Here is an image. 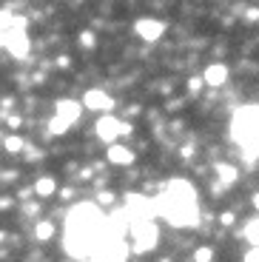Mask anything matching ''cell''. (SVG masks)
Returning <instances> with one entry per match:
<instances>
[{
	"label": "cell",
	"mask_w": 259,
	"mask_h": 262,
	"mask_svg": "<svg viewBox=\"0 0 259 262\" xmlns=\"http://www.w3.org/2000/svg\"><path fill=\"white\" fill-rule=\"evenodd\" d=\"M233 140L242 145V151H248V157L259 154V105H242L236 108L231 120Z\"/></svg>",
	"instance_id": "1"
},
{
	"label": "cell",
	"mask_w": 259,
	"mask_h": 262,
	"mask_svg": "<svg viewBox=\"0 0 259 262\" xmlns=\"http://www.w3.org/2000/svg\"><path fill=\"white\" fill-rule=\"evenodd\" d=\"M154 211L160 216H165L171 225H180V228H188V225L197 223V200L177 196L168 188H165V194H160L154 200Z\"/></svg>",
	"instance_id": "2"
},
{
	"label": "cell",
	"mask_w": 259,
	"mask_h": 262,
	"mask_svg": "<svg viewBox=\"0 0 259 262\" xmlns=\"http://www.w3.org/2000/svg\"><path fill=\"white\" fill-rule=\"evenodd\" d=\"M128 231H131V239H134V245H131L134 254H148L160 243V228H157L154 220H148V223H134Z\"/></svg>",
	"instance_id": "3"
},
{
	"label": "cell",
	"mask_w": 259,
	"mask_h": 262,
	"mask_svg": "<svg viewBox=\"0 0 259 262\" xmlns=\"http://www.w3.org/2000/svg\"><path fill=\"white\" fill-rule=\"evenodd\" d=\"M128 254H131V245L125 243V239H120V236H109L91 259L94 262H125Z\"/></svg>",
	"instance_id": "4"
},
{
	"label": "cell",
	"mask_w": 259,
	"mask_h": 262,
	"mask_svg": "<svg viewBox=\"0 0 259 262\" xmlns=\"http://www.w3.org/2000/svg\"><path fill=\"white\" fill-rule=\"evenodd\" d=\"M125 214H128V223H148V220H154V200H148V196L143 194H128V200H125Z\"/></svg>",
	"instance_id": "5"
},
{
	"label": "cell",
	"mask_w": 259,
	"mask_h": 262,
	"mask_svg": "<svg viewBox=\"0 0 259 262\" xmlns=\"http://www.w3.org/2000/svg\"><path fill=\"white\" fill-rule=\"evenodd\" d=\"M0 46L6 49L12 57H17V60H23V57H29V52H32V40H29V34L26 32H9V34H0Z\"/></svg>",
	"instance_id": "6"
},
{
	"label": "cell",
	"mask_w": 259,
	"mask_h": 262,
	"mask_svg": "<svg viewBox=\"0 0 259 262\" xmlns=\"http://www.w3.org/2000/svg\"><path fill=\"white\" fill-rule=\"evenodd\" d=\"M80 103H83V108H89V112H97L100 117H103V114H111V108H114L111 94L103 92V89H89Z\"/></svg>",
	"instance_id": "7"
},
{
	"label": "cell",
	"mask_w": 259,
	"mask_h": 262,
	"mask_svg": "<svg viewBox=\"0 0 259 262\" xmlns=\"http://www.w3.org/2000/svg\"><path fill=\"white\" fill-rule=\"evenodd\" d=\"M134 32L140 40H145V43H157V40L165 34V23H162L160 17H140L134 23Z\"/></svg>",
	"instance_id": "8"
},
{
	"label": "cell",
	"mask_w": 259,
	"mask_h": 262,
	"mask_svg": "<svg viewBox=\"0 0 259 262\" xmlns=\"http://www.w3.org/2000/svg\"><path fill=\"white\" fill-rule=\"evenodd\" d=\"M94 131H97V137L103 140V143L114 145L117 137H120V120L111 117V114H103V117L94 123Z\"/></svg>",
	"instance_id": "9"
},
{
	"label": "cell",
	"mask_w": 259,
	"mask_h": 262,
	"mask_svg": "<svg viewBox=\"0 0 259 262\" xmlns=\"http://www.w3.org/2000/svg\"><path fill=\"white\" fill-rule=\"evenodd\" d=\"M26 26H29V20L23 17V14H14L12 12V6H6V9H0V34H9V32H26Z\"/></svg>",
	"instance_id": "10"
},
{
	"label": "cell",
	"mask_w": 259,
	"mask_h": 262,
	"mask_svg": "<svg viewBox=\"0 0 259 262\" xmlns=\"http://www.w3.org/2000/svg\"><path fill=\"white\" fill-rule=\"evenodd\" d=\"M54 108H57V114H54V117H60V120H66V123L69 125H74L80 120V114H83V103H77V100H57V105H54Z\"/></svg>",
	"instance_id": "11"
},
{
	"label": "cell",
	"mask_w": 259,
	"mask_h": 262,
	"mask_svg": "<svg viewBox=\"0 0 259 262\" xmlns=\"http://www.w3.org/2000/svg\"><path fill=\"white\" fill-rule=\"evenodd\" d=\"M202 83L211 85V89H220V85L228 83V66L225 63H211L202 74Z\"/></svg>",
	"instance_id": "12"
},
{
	"label": "cell",
	"mask_w": 259,
	"mask_h": 262,
	"mask_svg": "<svg viewBox=\"0 0 259 262\" xmlns=\"http://www.w3.org/2000/svg\"><path fill=\"white\" fill-rule=\"evenodd\" d=\"M105 160H109L111 165H131L134 163V151L128 148V145H109V151H105Z\"/></svg>",
	"instance_id": "13"
},
{
	"label": "cell",
	"mask_w": 259,
	"mask_h": 262,
	"mask_svg": "<svg viewBox=\"0 0 259 262\" xmlns=\"http://www.w3.org/2000/svg\"><path fill=\"white\" fill-rule=\"evenodd\" d=\"M32 191L40 196V200H49V196L57 194V183H54V177H37L32 185Z\"/></svg>",
	"instance_id": "14"
},
{
	"label": "cell",
	"mask_w": 259,
	"mask_h": 262,
	"mask_svg": "<svg viewBox=\"0 0 259 262\" xmlns=\"http://www.w3.org/2000/svg\"><path fill=\"white\" fill-rule=\"evenodd\" d=\"M54 223L52 220H37V223H34V239H37V243H49V239H52L54 236Z\"/></svg>",
	"instance_id": "15"
},
{
	"label": "cell",
	"mask_w": 259,
	"mask_h": 262,
	"mask_svg": "<svg viewBox=\"0 0 259 262\" xmlns=\"http://www.w3.org/2000/svg\"><path fill=\"white\" fill-rule=\"evenodd\" d=\"M236 177H240V171L233 168V165H228V163H220V165H217V180H220L222 185L236 183Z\"/></svg>",
	"instance_id": "16"
},
{
	"label": "cell",
	"mask_w": 259,
	"mask_h": 262,
	"mask_svg": "<svg viewBox=\"0 0 259 262\" xmlns=\"http://www.w3.org/2000/svg\"><path fill=\"white\" fill-rule=\"evenodd\" d=\"M3 148H6V154H20V151H26V140L20 137V134H9L3 140Z\"/></svg>",
	"instance_id": "17"
},
{
	"label": "cell",
	"mask_w": 259,
	"mask_h": 262,
	"mask_svg": "<svg viewBox=\"0 0 259 262\" xmlns=\"http://www.w3.org/2000/svg\"><path fill=\"white\" fill-rule=\"evenodd\" d=\"M245 239L253 245V248H259V220H248V225H245Z\"/></svg>",
	"instance_id": "18"
},
{
	"label": "cell",
	"mask_w": 259,
	"mask_h": 262,
	"mask_svg": "<svg viewBox=\"0 0 259 262\" xmlns=\"http://www.w3.org/2000/svg\"><path fill=\"white\" fill-rule=\"evenodd\" d=\"M69 128H72V125L66 123V120H60V117H52V120H49V131H52L54 137H63Z\"/></svg>",
	"instance_id": "19"
},
{
	"label": "cell",
	"mask_w": 259,
	"mask_h": 262,
	"mask_svg": "<svg viewBox=\"0 0 259 262\" xmlns=\"http://www.w3.org/2000/svg\"><path fill=\"white\" fill-rule=\"evenodd\" d=\"M211 259H214V251L208 248V245H200L194 251V262H211Z\"/></svg>",
	"instance_id": "20"
},
{
	"label": "cell",
	"mask_w": 259,
	"mask_h": 262,
	"mask_svg": "<svg viewBox=\"0 0 259 262\" xmlns=\"http://www.w3.org/2000/svg\"><path fill=\"white\" fill-rule=\"evenodd\" d=\"M94 32H80V46L83 49H94Z\"/></svg>",
	"instance_id": "21"
},
{
	"label": "cell",
	"mask_w": 259,
	"mask_h": 262,
	"mask_svg": "<svg viewBox=\"0 0 259 262\" xmlns=\"http://www.w3.org/2000/svg\"><path fill=\"white\" fill-rule=\"evenodd\" d=\"M242 262H259V248H251V251L245 254V259H242Z\"/></svg>",
	"instance_id": "22"
},
{
	"label": "cell",
	"mask_w": 259,
	"mask_h": 262,
	"mask_svg": "<svg viewBox=\"0 0 259 262\" xmlns=\"http://www.w3.org/2000/svg\"><path fill=\"white\" fill-rule=\"evenodd\" d=\"M188 89H191V92L202 89V77H191V80H188Z\"/></svg>",
	"instance_id": "23"
},
{
	"label": "cell",
	"mask_w": 259,
	"mask_h": 262,
	"mask_svg": "<svg viewBox=\"0 0 259 262\" xmlns=\"http://www.w3.org/2000/svg\"><path fill=\"white\" fill-rule=\"evenodd\" d=\"M131 131H134V125H128V123H120V137H128Z\"/></svg>",
	"instance_id": "24"
},
{
	"label": "cell",
	"mask_w": 259,
	"mask_h": 262,
	"mask_svg": "<svg viewBox=\"0 0 259 262\" xmlns=\"http://www.w3.org/2000/svg\"><path fill=\"white\" fill-rule=\"evenodd\" d=\"M220 223L222 225H233V214H231V211H225V214L220 216Z\"/></svg>",
	"instance_id": "25"
},
{
	"label": "cell",
	"mask_w": 259,
	"mask_h": 262,
	"mask_svg": "<svg viewBox=\"0 0 259 262\" xmlns=\"http://www.w3.org/2000/svg\"><path fill=\"white\" fill-rule=\"evenodd\" d=\"M12 208V196H0V211Z\"/></svg>",
	"instance_id": "26"
},
{
	"label": "cell",
	"mask_w": 259,
	"mask_h": 262,
	"mask_svg": "<svg viewBox=\"0 0 259 262\" xmlns=\"http://www.w3.org/2000/svg\"><path fill=\"white\" fill-rule=\"evenodd\" d=\"M9 128H20V114H12V117H9Z\"/></svg>",
	"instance_id": "27"
},
{
	"label": "cell",
	"mask_w": 259,
	"mask_h": 262,
	"mask_svg": "<svg viewBox=\"0 0 259 262\" xmlns=\"http://www.w3.org/2000/svg\"><path fill=\"white\" fill-rule=\"evenodd\" d=\"M97 200H100V205H105V203H111V200H114V194H111V191H109V194H100Z\"/></svg>",
	"instance_id": "28"
},
{
	"label": "cell",
	"mask_w": 259,
	"mask_h": 262,
	"mask_svg": "<svg viewBox=\"0 0 259 262\" xmlns=\"http://www.w3.org/2000/svg\"><path fill=\"white\" fill-rule=\"evenodd\" d=\"M253 208L259 211V191H256V194H253Z\"/></svg>",
	"instance_id": "29"
},
{
	"label": "cell",
	"mask_w": 259,
	"mask_h": 262,
	"mask_svg": "<svg viewBox=\"0 0 259 262\" xmlns=\"http://www.w3.org/2000/svg\"><path fill=\"white\" fill-rule=\"evenodd\" d=\"M85 262H94V259H85Z\"/></svg>",
	"instance_id": "30"
},
{
	"label": "cell",
	"mask_w": 259,
	"mask_h": 262,
	"mask_svg": "<svg viewBox=\"0 0 259 262\" xmlns=\"http://www.w3.org/2000/svg\"><path fill=\"white\" fill-rule=\"evenodd\" d=\"M165 262H168V259H165Z\"/></svg>",
	"instance_id": "31"
}]
</instances>
